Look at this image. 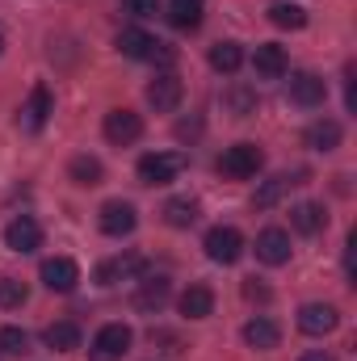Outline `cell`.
<instances>
[{"label": "cell", "mask_w": 357, "mask_h": 361, "mask_svg": "<svg viewBox=\"0 0 357 361\" xmlns=\"http://www.w3.org/2000/svg\"><path fill=\"white\" fill-rule=\"evenodd\" d=\"M261 164H265V152L257 147V143H236V147H227L223 156H219V173L231 180H248L261 173Z\"/></svg>", "instance_id": "6da1fadb"}, {"label": "cell", "mask_w": 357, "mask_h": 361, "mask_svg": "<svg viewBox=\"0 0 357 361\" xmlns=\"http://www.w3.org/2000/svg\"><path fill=\"white\" fill-rule=\"evenodd\" d=\"M131 341H135V332H131L126 324H105V328L92 336L89 357L92 361H122L131 353Z\"/></svg>", "instance_id": "7a4b0ae2"}, {"label": "cell", "mask_w": 357, "mask_h": 361, "mask_svg": "<svg viewBox=\"0 0 357 361\" xmlns=\"http://www.w3.org/2000/svg\"><path fill=\"white\" fill-rule=\"evenodd\" d=\"M185 156L181 152H152V156H143L139 160V180L143 185H169V180H177L185 173Z\"/></svg>", "instance_id": "3957f363"}, {"label": "cell", "mask_w": 357, "mask_h": 361, "mask_svg": "<svg viewBox=\"0 0 357 361\" xmlns=\"http://www.w3.org/2000/svg\"><path fill=\"white\" fill-rule=\"evenodd\" d=\"M51 114H55V97L47 85H34L30 89V101L21 105V114H17V126L25 130V135H38L47 122H51Z\"/></svg>", "instance_id": "277c9868"}, {"label": "cell", "mask_w": 357, "mask_h": 361, "mask_svg": "<svg viewBox=\"0 0 357 361\" xmlns=\"http://www.w3.org/2000/svg\"><path fill=\"white\" fill-rule=\"evenodd\" d=\"M202 248H206V257H210L214 265H236V261L244 257V235H240L236 227H210Z\"/></svg>", "instance_id": "5b68a950"}, {"label": "cell", "mask_w": 357, "mask_h": 361, "mask_svg": "<svg viewBox=\"0 0 357 361\" xmlns=\"http://www.w3.org/2000/svg\"><path fill=\"white\" fill-rule=\"evenodd\" d=\"M118 51H122L126 59H152V63H156V59H164V63L173 59V51H169L160 38L143 34V30H122V34H118Z\"/></svg>", "instance_id": "8992f818"}, {"label": "cell", "mask_w": 357, "mask_h": 361, "mask_svg": "<svg viewBox=\"0 0 357 361\" xmlns=\"http://www.w3.org/2000/svg\"><path fill=\"white\" fill-rule=\"evenodd\" d=\"M42 286H47L51 294H72V290L80 286V265L68 261V257H51V261H42Z\"/></svg>", "instance_id": "52a82bcc"}, {"label": "cell", "mask_w": 357, "mask_h": 361, "mask_svg": "<svg viewBox=\"0 0 357 361\" xmlns=\"http://www.w3.org/2000/svg\"><path fill=\"white\" fill-rule=\"evenodd\" d=\"M143 135V118L135 114V109H109L105 114V139L114 143V147H126V143H135Z\"/></svg>", "instance_id": "ba28073f"}, {"label": "cell", "mask_w": 357, "mask_h": 361, "mask_svg": "<svg viewBox=\"0 0 357 361\" xmlns=\"http://www.w3.org/2000/svg\"><path fill=\"white\" fill-rule=\"evenodd\" d=\"M97 223H101V231H105V235L122 240V235H131V231H135L139 214H135V206H131V202H105V206H101V214H97Z\"/></svg>", "instance_id": "9c48e42d"}, {"label": "cell", "mask_w": 357, "mask_h": 361, "mask_svg": "<svg viewBox=\"0 0 357 361\" xmlns=\"http://www.w3.org/2000/svg\"><path fill=\"white\" fill-rule=\"evenodd\" d=\"M4 244H8V252H34L42 244V227L30 214H21V219H13L4 227Z\"/></svg>", "instance_id": "30bf717a"}, {"label": "cell", "mask_w": 357, "mask_h": 361, "mask_svg": "<svg viewBox=\"0 0 357 361\" xmlns=\"http://www.w3.org/2000/svg\"><path fill=\"white\" fill-rule=\"evenodd\" d=\"M337 324H341V315H337V307H328V302H307V307L298 311V328H303L307 336H328Z\"/></svg>", "instance_id": "8fae6325"}, {"label": "cell", "mask_w": 357, "mask_h": 361, "mask_svg": "<svg viewBox=\"0 0 357 361\" xmlns=\"http://www.w3.org/2000/svg\"><path fill=\"white\" fill-rule=\"evenodd\" d=\"M324 97H328V85H324V76H315V72H294L290 76V101L294 105H324Z\"/></svg>", "instance_id": "7c38bea8"}, {"label": "cell", "mask_w": 357, "mask_h": 361, "mask_svg": "<svg viewBox=\"0 0 357 361\" xmlns=\"http://www.w3.org/2000/svg\"><path fill=\"white\" fill-rule=\"evenodd\" d=\"M257 261H265V265H286L290 261V235L282 227H265L257 235Z\"/></svg>", "instance_id": "4fadbf2b"}, {"label": "cell", "mask_w": 357, "mask_h": 361, "mask_svg": "<svg viewBox=\"0 0 357 361\" xmlns=\"http://www.w3.org/2000/svg\"><path fill=\"white\" fill-rule=\"evenodd\" d=\"M253 68H257V76H261V80H282V76H286V68H290V59H286V47H277V42L257 47V55H253Z\"/></svg>", "instance_id": "5bb4252c"}, {"label": "cell", "mask_w": 357, "mask_h": 361, "mask_svg": "<svg viewBox=\"0 0 357 361\" xmlns=\"http://www.w3.org/2000/svg\"><path fill=\"white\" fill-rule=\"evenodd\" d=\"M181 92H185V89H181L177 76H173V72H160V76L147 85V101H152L160 114H169V109H177V105H181Z\"/></svg>", "instance_id": "9a60e30c"}, {"label": "cell", "mask_w": 357, "mask_h": 361, "mask_svg": "<svg viewBox=\"0 0 357 361\" xmlns=\"http://www.w3.org/2000/svg\"><path fill=\"white\" fill-rule=\"evenodd\" d=\"M139 273H143V257H114V261L97 265V286H118V281L139 277Z\"/></svg>", "instance_id": "2e32d148"}, {"label": "cell", "mask_w": 357, "mask_h": 361, "mask_svg": "<svg viewBox=\"0 0 357 361\" xmlns=\"http://www.w3.org/2000/svg\"><path fill=\"white\" fill-rule=\"evenodd\" d=\"M42 345L55 349V353H76V349H80V328H76L72 319H59V324L42 328Z\"/></svg>", "instance_id": "e0dca14e"}, {"label": "cell", "mask_w": 357, "mask_h": 361, "mask_svg": "<svg viewBox=\"0 0 357 361\" xmlns=\"http://www.w3.org/2000/svg\"><path fill=\"white\" fill-rule=\"evenodd\" d=\"M244 345L248 349H277L282 345V328L273 319H265V315H257V319L244 324Z\"/></svg>", "instance_id": "ac0fdd59"}, {"label": "cell", "mask_w": 357, "mask_h": 361, "mask_svg": "<svg viewBox=\"0 0 357 361\" xmlns=\"http://www.w3.org/2000/svg\"><path fill=\"white\" fill-rule=\"evenodd\" d=\"M290 227H294L298 235H315V231L328 227V214H324V206H315V202H298V206L290 210Z\"/></svg>", "instance_id": "d6986e66"}, {"label": "cell", "mask_w": 357, "mask_h": 361, "mask_svg": "<svg viewBox=\"0 0 357 361\" xmlns=\"http://www.w3.org/2000/svg\"><path fill=\"white\" fill-rule=\"evenodd\" d=\"M307 147H315V152H337L341 147V122H332V118H320V122H311L307 126Z\"/></svg>", "instance_id": "ffe728a7"}, {"label": "cell", "mask_w": 357, "mask_h": 361, "mask_svg": "<svg viewBox=\"0 0 357 361\" xmlns=\"http://www.w3.org/2000/svg\"><path fill=\"white\" fill-rule=\"evenodd\" d=\"M169 294H173L169 277H147V281L139 286V294H135V311H160V307L169 302Z\"/></svg>", "instance_id": "44dd1931"}, {"label": "cell", "mask_w": 357, "mask_h": 361, "mask_svg": "<svg viewBox=\"0 0 357 361\" xmlns=\"http://www.w3.org/2000/svg\"><path fill=\"white\" fill-rule=\"evenodd\" d=\"M210 311H214L210 286H189V290L181 294V315H185V319H206Z\"/></svg>", "instance_id": "7402d4cb"}, {"label": "cell", "mask_w": 357, "mask_h": 361, "mask_svg": "<svg viewBox=\"0 0 357 361\" xmlns=\"http://www.w3.org/2000/svg\"><path fill=\"white\" fill-rule=\"evenodd\" d=\"M290 185H298V180H294V177H286V173L269 177L265 185H261V189L253 193V206H257V210H269V206H277V202H282V197L290 193Z\"/></svg>", "instance_id": "603a6c76"}, {"label": "cell", "mask_w": 357, "mask_h": 361, "mask_svg": "<svg viewBox=\"0 0 357 361\" xmlns=\"http://www.w3.org/2000/svg\"><path fill=\"white\" fill-rule=\"evenodd\" d=\"M240 63H244L240 42H214V47H210V68H214V72L231 76V72H240Z\"/></svg>", "instance_id": "cb8c5ba5"}, {"label": "cell", "mask_w": 357, "mask_h": 361, "mask_svg": "<svg viewBox=\"0 0 357 361\" xmlns=\"http://www.w3.org/2000/svg\"><path fill=\"white\" fill-rule=\"evenodd\" d=\"M169 21L177 30H198L202 21V0H169Z\"/></svg>", "instance_id": "d4e9b609"}, {"label": "cell", "mask_w": 357, "mask_h": 361, "mask_svg": "<svg viewBox=\"0 0 357 361\" xmlns=\"http://www.w3.org/2000/svg\"><path fill=\"white\" fill-rule=\"evenodd\" d=\"M68 177L76 180V185H101L105 169H101V160H97V156H76V160L68 164Z\"/></svg>", "instance_id": "484cf974"}, {"label": "cell", "mask_w": 357, "mask_h": 361, "mask_svg": "<svg viewBox=\"0 0 357 361\" xmlns=\"http://www.w3.org/2000/svg\"><path fill=\"white\" fill-rule=\"evenodd\" d=\"M269 21H273L277 30H303V25H307V8H298V4L286 0V4H273V8H269Z\"/></svg>", "instance_id": "4316f807"}, {"label": "cell", "mask_w": 357, "mask_h": 361, "mask_svg": "<svg viewBox=\"0 0 357 361\" xmlns=\"http://www.w3.org/2000/svg\"><path fill=\"white\" fill-rule=\"evenodd\" d=\"M198 219V202L193 197H173L169 206H164V223L169 227H189Z\"/></svg>", "instance_id": "83f0119b"}, {"label": "cell", "mask_w": 357, "mask_h": 361, "mask_svg": "<svg viewBox=\"0 0 357 361\" xmlns=\"http://www.w3.org/2000/svg\"><path fill=\"white\" fill-rule=\"evenodd\" d=\"M25 298H30L25 281H17V277H0V311H17V307H25Z\"/></svg>", "instance_id": "f1b7e54d"}, {"label": "cell", "mask_w": 357, "mask_h": 361, "mask_svg": "<svg viewBox=\"0 0 357 361\" xmlns=\"http://www.w3.org/2000/svg\"><path fill=\"white\" fill-rule=\"evenodd\" d=\"M30 353V336L21 328H0V357H21Z\"/></svg>", "instance_id": "f546056e"}, {"label": "cell", "mask_w": 357, "mask_h": 361, "mask_svg": "<svg viewBox=\"0 0 357 361\" xmlns=\"http://www.w3.org/2000/svg\"><path fill=\"white\" fill-rule=\"evenodd\" d=\"M156 4H160V0H122V8H126V13H135V17H152V13H156Z\"/></svg>", "instance_id": "4dcf8cb0"}, {"label": "cell", "mask_w": 357, "mask_h": 361, "mask_svg": "<svg viewBox=\"0 0 357 361\" xmlns=\"http://www.w3.org/2000/svg\"><path fill=\"white\" fill-rule=\"evenodd\" d=\"M231 105H236L240 118H248L253 114V92H231Z\"/></svg>", "instance_id": "1f68e13d"}, {"label": "cell", "mask_w": 357, "mask_h": 361, "mask_svg": "<svg viewBox=\"0 0 357 361\" xmlns=\"http://www.w3.org/2000/svg\"><path fill=\"white\" fill-rule=\"evenodd\" d=\"M244 294H248V298H261V302L269 298V290H265V286H257V277H253V281L244 286Z\"/></svg>", "instance_id": "d6a6232c"}, {"label": "cell", "mask_w": 357, "mask_h": 361, "mask_svg": "<svg viewBox=\"0 0 357 361\" xmlns=\"http://www.w3.org/2000/svg\"><path fill=\"white\" fill-rule=\"evenodd\" d=\"M303 361H337L332 353H324V349H311V353H303Z\"/></svg>", "instance_id": "836d02e7"}, {"label": "cell", "mask_w": 357, "mask_h": 361, "mask_svg": "<svg viewBox=\"0 0 357 361\" xmlns=\"http://www.w3.org/2000/svg\"><path fill=\"white\" fill-rule=\"evenodd\" d=\"M0 51H4V38H0Z\"/></svg>", "instance_id": "e575fe53"}]
</instances>
